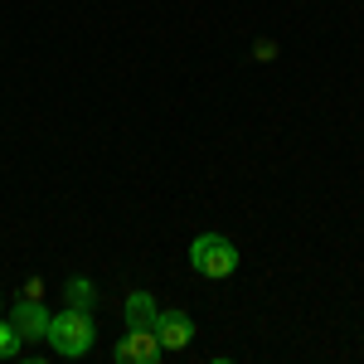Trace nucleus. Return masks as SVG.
<instances>
[{"mask_svg":"<svg viewBox=\"0 0 364 364\" xmlns=\"http://www.w3.org/2000/svg\"><path fill=\"white\" fill-rule=\"evenodd\" d=\"M49 345H54L63 360H83L87 350L97 345V326H92V311H63V316H54L49 321Z\"/></svg>","mask_w":364,"mask_h":364,"instance_id":"1","label":"nucleus"},{"mask_svg":"<svg viewBox=\"0 0 364 364\" xmlns=\"http://www.w3.org/2000/svg\"><path fill=\"white\" fill-rule=\"evenodd\" d=\"M190 267L209 282H224L238 272V248L228 243L224 233H199L195 243H190Z\"/></svg>","mask_w":364,"mask_h":364,"instance_id":"2","label":"nucleus"},{"mask_svg":"<svg viewBox=\"0 0 364 364\" xmlns=\"http://www.w3.org/2000/svg\"><path fill=\"white\" fill-rule=\"evenodd\" d=\"M161 355H166V350H161L156 331H132V326H127V336L117 340V350H112L117 364H156Z\"/></svg>","mask_w":364,"mask_h":364,"instance_id":"3","label":"nucleus"},{"mask_svg":"<svg viewBox=\"0 0 364 364\" xmlns=\"http://www.w3.org/2000/svg\"><path fill=\"white\" fill-rule=\"evenodd\" d=\"M156 340H161V350H185L190 340H195V321L185 316V311H156Z\"/></svg>","mask_w":364,"mask_h":364,"instance_id":"4","label":"nucleus"},{"mask_svg":"<svg viewBox=\"0 0 364 364\" xmlns=\"http://www.w3.org/2000/svg\"><path fill=\"white\" fill-rule=\"evenodd\" d=\"M49 321H54V316L44 311V301H29V296H20V301L10 306V326H15L25 340H44V336H49Z\"/></svg>","mask_w":364,"mask_h":364,"instance_id":"5","label":"nucleus"},{"mask_svg":"<svg viewBox=\"0 0 364 364\" xmlns=\"http://www.w3.org/2000/svg\"><path fill=\"white\" fill-rule=\"evenodd\" d=\"M127 326H132V331H151V326H156V301H151V291H132V296H127Z\"/></svg>","mask_w":364,"mask_h":364,"instance_id":"6","label":"nucleus"},{"mask_svg":"<svg viewBox=\"0 0 364 364\" xmlns=\"http://www.w3.org/2000/svg\"><path fill=\"white\" fill-rule=\"evenodd\" d=\"M63 296H68V306H73V311H92V301H97V291H92V282H87V277H73L68 287H63Z\"/></svg>","mask_w":364,"mask_h":364,"instance_id":"7","label":"nucleus"},{"mask_svg":"<svg viewBox=\"0 0 364 364\" xmlns=\"http://www.w3.org/2000/svg\"><path fill=\"white\" fill-rule=\"evenodd\" d=\"M20 345H25V336L10 326V316L0 321V360H10V355H20Z\"/></svg>","mask_w":364,"mask_h":364,"instance_id":"8","label":"nucleus"},{"mask_svg":"<svg viewBox=\"0 0 364 364\" xmlns=\"http://www.w3.org/2000/svg\"><path fill=\"white\" fill-rule=\"evenodd\" d=\"M20 296H29V301H44V282H39V277H29Z\"/></svg>","mask_w":364,"mask_h":364,"instance_id":"9","label":"nucleus"}]
</instances>
